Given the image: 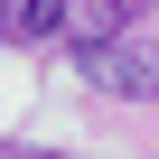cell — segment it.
I'll return each instance as SVG.
<instances>
[{
	"mask_svg": "<svg viewBox=\"0 0 159 159\" xmlns=\"http://www.w3.org/2000/svg\"><path fill=\"white\" fill-rule=\"evenodd\" d=\"M66 19H75V0H19V10H10V19H0V28H10L19 47H47V38L66 28Z\"/></svg>",
	"mask_w": 159,
	"mask_h": 159,
	"instance_id": "cell-2",
	"label": "cell"
},
{
	"mask_svg": "<svg viewBox=\"0 0 159 159\" xmlns=\"http://www.w3.org/2000/svg\"><path fill=\"white\" fill-rule=\"evenodd\" d=\"M75 66H84V84H103V94H140V103H159V47H140V38H75Z\"/></svg>",
	"mask_w": 159,
	"mask_h": 159,
	"instance_id": "cell-1",
	"label": "cell"
},
{
	"mask_svg": "<svg viewBox=\"0 0 159 159\" xmlns=\"http://www.w3.org/2000/svg\"><path fill=\"white\" fill-rule=\"evenodd\" d=\"M131 19H140V0H84V10H75V38H112Z\"/></svg>",
	"mask_w": 159,
	"mask_h": 159,
	"instance_id": "cell-3",
	"label": "cell"
}]
</instances>
